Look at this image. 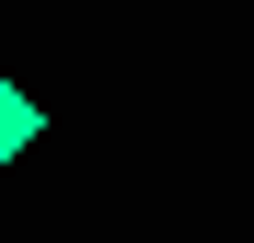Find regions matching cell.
Wrapping results in <instances>:
<instances>
[{"mask_svg":"<svg viewBox=\"0 0 254 243\" xmlns=\"http://www.w3.org/2000/svg\"><path fill=\"white\" fill-rule=\"evenodd\" d=\"M35 139H47V104H35L23 81H0V162H23Z\"/></svg>","mask_w":254,"mask_h":243,"instance_id":"6da1fadb","label":"cell"}]
</instances>
